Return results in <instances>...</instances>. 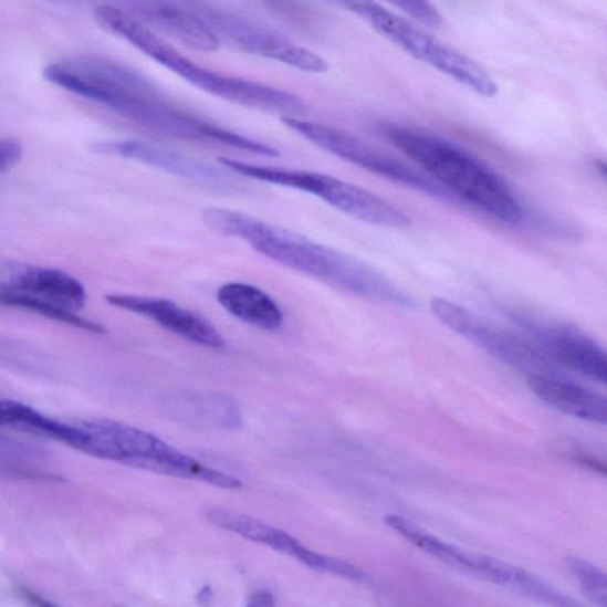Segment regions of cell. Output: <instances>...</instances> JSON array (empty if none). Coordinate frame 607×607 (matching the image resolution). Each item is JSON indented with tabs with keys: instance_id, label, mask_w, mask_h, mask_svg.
I'll list each match as a JSON object with an SVG mask.
<instances>
[{
	"instance_id": "11",
	"label": "cell",
	"mask_w": 607,
	"mask_h": 607,
	"mask_svg": "<svg viewBox=\"0 0 607 607\" xmlns=\"http://www.w3.org/2000/svg\"><path fill=\"white\" fill-rule=\"evenodd\" d=\"M106 302L130 313L150 318L164 329L192 343L211 349H222V335L203 317L178 304L161 299L142 297L133 294H107Z\"/></svg>"
},
{
	"instance_id": "7",
	"label": "cell",
	"mask_w": 607,
	"mask_h": 607,
	"mask_svg": "<svg viewBox=\"0 0 607 607\" xmlns=\"http://www.w3.org/2000/svg\"><path fill=\"white\" fill-rule=\"evenodd\" d=\"M431 311L450 331L468 339L501 363L528 377L563 380L564 373L541 354L533 344L495 329L468 308L444 299H432Z\"/></svg>"
},
{
	"instance_id": "3",
	"label": "cell",
	"mask_w": 607,
	"mask_h": 607,
	"mask_svg": "<svg viewBox=\"0 0 607 607\" xmlns=\"http://www.w3.org/2000/svg\"><path fill=\"white\" fill-rule=\"evenodd\" d=\"M44 77L158 134L171 116L172 105L155 85L118 62L103 57H73L46 65Z\"/></svg>"
},
{
	"instance_id": "23",
	"label": "cell",
	"mask_w": 607,
	"mask_h": 607,
	"mask_svg": "<svg viewBox=\"0 0 607 607\" xmlns=\"http://www.w3.org/2000/svg\"><path fill=\"white\" fill-rule=\"evenodd\" d=\"M571 453L572 462L577 463L578 465L586 468L588 470H593L597 473L605 474L606 467L603 462L599 461L596 457L593 454H589L588 452H584L579 449H574L568 451V454Z\"/></svg>"
},
{
	"instance_id": "19",
	"label": "cell",
	"mask_w": 607,
	"mask_h": 607,
	"mask_svg": "<svg viewBox=\"0 0 607 607\" xmlns=\"http://www.w3.org/2000/svg\"><path fill=\"white\" fill-rule=\"evenodd\" d=\"M56 419L22 402L0 399V428H13L52 438Z\"/></svg>"
},
{
	"instance_id": "17",
	"label": "cell",
	"mask_w": 607,
	"mask_h": 607,
	"mask_svg": "<svg viewBox=\"0 0 607 607\" xmlns=\"http://www.w3.org/2000/svg\"><path fill=\"white\" fill-rule=\"evenodd\" d=\"M207 517L216 526L228 532L238 534L253 543L269 546L299 559L305 548L297 540L283 531H279L270 524L250 515L227 510V507H211Z\"/></svg>"
},
{
	"instance_id": "6",
	"label": "cell",
	"mask_w": 607,
	"mask_h": 607,
	"mask_svg": "<svg viewBox=\"0 0 607 607\" xmlns=\"http://www.w3.org/2000/svg\"><path fill=\"white\" fill-rule=\"evenodd\" d=\"M282 122L295 134L313 143L320 149L354 164L391 182H397L417 191L444 200H453L451 195L433 180L408 164L375 149L346 130L301 118L283 117Z\"/></svg>"
},
{
	"instance_id": "15",
	"label": "cell",
	"mask_w": 607,
	"mask_h": 607,
	"mask_svg": "<svg viewBox=\"0 0 607 607\" xmlns=\"http://www.w3.org/2000/svg\"><path fill=\"white\" fill-rule=\"evenodd\" d=\"M527 386L536 398L557 411L589 422H607V400L596 393L546 377H528Z\"/></svg>"
},
{
	"instance_id": "24",
	"label": "cell",
	"mask_w": 607,
	"mask_h": 607,
	"mask_svg": "<svg viewBox=\"0 0 607 607\" xmlns=\"http://www.w3.org/2000/svg\"><path fill=\"white\" fill-rule=\"evenodd\" d=\"M245 607H276V603L270 590L260 589L249 598Z\"/></svg>"
},
{
	"instance_id": "8",
	"label": "cell",
	"mask_w": 607,
	"mask_h": 607,
	"mask_svg": "<svg viewBox=\"0 0 607 607\" xmlns=\"http://www.w3.org/2000/svg\"><path fill=\"white\" fill-rule=\"evenodd\" d=\"M210 27L216 35L242 52L271 59L307 73L329 70L320 55L276 34V32L205 3L186 4Z\"/></svg>"
},
{
	"instance_id": "1",
	"label": "cell",
	"mask_w": 607,
	"mask_h": 607,
	"mask_svg": "<svg viewBox=\"0 0 607 607\" xmlns=\"http://www.w3.org/2000/svg\"><path fill=\"white\" fill-rule=\"evenodd\" d=\"M212 231L249 242L262 255L294 271L333 283L376 302L411 308L414 299L364 261L242 212L210 208L203 216Z\"/></svg>"
},
{
	"instance_id": "5",
	"label": "cell",
	"mask_w": 607,
	"mask_h": 607,
	"mask_svg": "<svg viewBox=\"0 0 607 607\" xmlns=\"http://www.w3.org/2000/svg\"><path fill=\"white\" fill-rule=\"evenodd\" d=\"M408 55L431 65L459 84L485 97H494L499 87L482 65L452 46L440 42L429 32L374 2L341 3Z\"/></svg>"
},
{
	"instance_id": "18",
	"label": "cell",
	"mask_w": 607,
	"mask_h": 607,
	"mask_svg": "<svg viewBox=\"0 0 607 607\" xmlns=\"http://www.w3.org/2000/svg\"><path fill=\"white\" fill-rule=\"evenodd\" d=\"M0 305L19 307L31 311V313L51 318L64 324L79 327V329L87 331L94 334H105V327L86 318H82L74 314V311L60 306L55 303L31 297L25 294L0 293Z\"/></svg>"
},
{
	"instance_id": "13",
	"label": "cell",
	"mask_w": 607,
	"mask_h": 607,
	"mask_svg": "<svg viewBox=\"0 0 607 607\" xmlns=\"http://www.w3.org/2000/svg\"><path fill=\"white\" fill-rule=\"evenodd\" d=\"M127 10L150 30L159 31L195 51L216 52L221 45L216 32L186 4L170 2L129 3Z\"/></svg>"
},
{
	"instance_id": "22",
	"label": "cell",
	"mask_w": 607,
	"mask_h": 607,
	"mask_svg": "<svg viewBox=\"0 0 607 607\" xmlns=\"http://www.w3.org/2000/svg\"><path fill=\"white\" fill-rule=\"evenodd\" d=\"M23 157V147L12 139H0V174L18 167Z\"/></svg>"
},
{
	"instance_id": "2",
	"label": "cell",
	"mask_w": 607,
	"mask_h": 607,
	"mask_svg": "<svg viewBox=\"0 0 607 607\" xmlns=\"http://www.w3.org/2000/svg\"><path fill=\"white\" fill-rule=\"evenodd\" d=\"M381 133L452 199L456 197L507 224H520L526 218V210L512 188L461 146L414 127L385 125Z\"/></svg>"
},
{
	"instance_id": "10",
	"label": "cell",
	"mask_w": 607,
	"mask_h": 607,
	"mask_svg": "<svg viewBox=\"0 0 607 607\" xmlns=\"http://www.w3.org/2000/svg\"><path fill=\"white\" fill-rule=\"evenodd\" d=\"M98 154L135 160L154 169L174 175L191 182L210 187H227L229 176L210 164L158 145L138 140H111L97 143Z\"/></svg>"
},
{
	"instance_id": "20",
	"label": "cell",
	"mask_w": 607,
	"mask_h": 607,
	"mask_svg": "<svg viewBox=\"0 0 607 607\" xmlns=\"http://www.w3.org/2000/svg\"><path fill=\"white\" fill-rule=\"evenodd\" d=\"M566 563L580 582L584 595L597 606L606 607L607 579L605 573L580 557L569 556Z\"/></svg>"
},
{
	"instance_id": "12",
	"label": "cell",
	"mask_w": 607,
	"mask_h": 607,
	"mask_svg": "<svg viewBox=\"0 0 607 607\" xmlns=\"http://www.w3.org/2000/svg\"><path fill=\"white\" fill-rule=\"evenodd\" d=\"M532 334L535 348L555 366L580 373L606 384V353L593 339L569 327H544L524 323Z\"/></svg>"
},
{
	"instance_id": "14",
	"label": "cell",
	"mask_w": 607,
	"mask_h": 607,
	"mask_svg": "<svg viewBox=\"0 0 607 607\" xmlns=\"http://www.w3.org/2000/svg\"><path fill=\"white\" fill-rule=\"evenodd\" d=\"M321 200L359 221L386 228L409 224L404 212L373 192L327 175Z\"/></svg>"
},
{
	"instance_id": "16",
	"label": "cell",
	"mask_w": 607,
	"mask_h": 607,
	"mask_svg": "<svg viewBox=\"0 0 607 607\" xmlns=\"http://www.w3.org/2000/svg\"><path fill=\"white\" fill-rule=\"evenodd\" d=\"M218 301L229 314L262 331L273 332L283 325L282 310L269 294L255 286L226 284L218 292Z\"/></svg>"
},
{
	"instance_id": "21",
	"label": "cell",
	"mask_w": 607,
	"mask_h": 607,
	"mask_svg": "<svg viewBox=\"0 0 607 607\" xmlns=\"http://www.w3.org/2000/svg\"><path fill=\"white\" fill-rule=\"evenodd\" d=\"M394 7L400 9L409 18L416 20L425 27L440 28L444 24L441 13L431 3L426 2H397Z\"/></svg>"
},
{
	"instance_id": "4",
	"label": "cell",
	"mask_w": 607,
	"mask_h": 607,
	"mask_svg": "<svg viewBox=\"0 0 607 607\" xmlns=\"http://www.w3.org/2000/svg\"><path fill=\"white\" fill-rule=\"evenodd\" d=\"M79 451L171 478L199 481L237 490L242 483L224 472L203 465L158 437L118 421L95 420L79 423Z\"/></svg>"
},
{
	"instance_id": "25",
	"label": "cell",
	"mask_w": 607,
	"mask_h": 607,
	"mask_svg": "<svg viewBox=\"0 0 607 607\" xmlns=\"http://www.w3.org/2000/svg\"><path fill=\"white\" fill-rule=\"evenodd\" d=\"M21 595L25 600H28L31 605H34L35 607H59L51 601L45 600L40 595L32 593L31 589L25 587L21 588Z\"/></svg>"
},
{
	"instance_id": "9",
	"label": "cell",
	"mask_w": 607,
	"mask_h": 607,
	"mask_svg": "<svg viewBox=\"0 0 607 607\" xmlns=\"http://www.w3.org/2000/svg\"><path fill=\"white\" fill-rule=\"evenodd\" d=\"M0 293L31 295L69 310H79L87 302V292L76 278L55 269L0 259Z\"/></svg>"
}]
</instances>
